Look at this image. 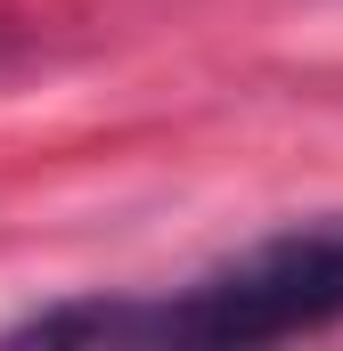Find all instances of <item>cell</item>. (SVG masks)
Returning a JSON list of instances; mask_svg holds the SVG:
<instances>
[{
	"label": "cell",
	"instance_id": "1",
	"mask_svg": "<svg viewBox=\"0 0 343 351\" xmlns=\"http://www.w3.org/2000/svg\"><path fill=\"white\" fill-rule=\"evenodd\" d=\"M343 327V221L270 237L188 294L147 302V343H286Z\"/></svg>",
	"mask_w": 343,
	"mask_h": 351
}]
</instances>
